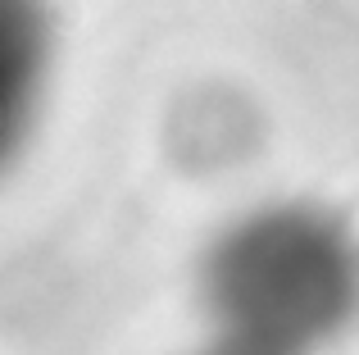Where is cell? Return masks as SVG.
Segmentation results:
<instances>
[{
	"label": "cell",
	"instance_id": "6da1fadb",
	"mask_svg": "<svg viewBox=\"0 0 359 355\" xmlns=\"http://www.w3.org/2000/svg\"><path fill=\"white\" fill-rule=\"evenodd\" d=\"M196 287L214 342L314 355L355 314L359 255L323 210L278 201L232 219L210 241Z\"/></svg>",
	"mask_w": 359,
	"mask_h": 355
},
{
	"label": "cell",
	"instance_id": "7a4b0ae2",
	"mask_svg": "<svg viewBox=\"0 0 359 355\" xmlns=\"http://www.w3.org/2000/svg\"><path fill=\"white\" fill-rule=\"evenodd\" d=\"M55 69L50 0H0V173L14 164L41 114Z\"/></svg>",
	"mask_w": 359,
	"mask_h": 355
},
{
	"label": "cell",
	"instance_id": "3957f363",
	"mask_svg": "<svg viewBox=\"0 0 359 355\" xmlns=\"http://www.w3.org/2000/svg\"><path fill=\"white\" fill-rule=\"evenodd\" d=\"M196 355H264V351H245V347H232V342H210V347L196 351Z\"/></svg>",
	"mask_w": 359,
	"mask_h": 355
}]
</instances>
